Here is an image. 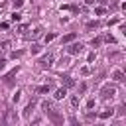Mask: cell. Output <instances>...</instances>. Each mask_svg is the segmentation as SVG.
Listing matches in <instances>:
<instances>
[{"instance_id": "6da1fadb", "label": "cell", "mask_w": 126, "mask_h": 126, "mask_svg": "<svg viewBox=\"0 0 126 126\" xmlns=\"http://www.w3.org/2000/svg\"><path fill=\"white\" fill-rule=\"evenodd\" d=\"M41 108H43V112L49 116V120H51L53 124H63V118L59 116V112L55 110V106H53L51 100H43V102H41Z\"/></svg>"}, {"instance_id": "7a4b0ae2", "label": "cell", "mask_w": 126, "mask_h": 126, "mask_svg": "<svg viewBox=\"0 0 126 126\" xmlns=\"http://www.w3.org/2000/svg\"><path fill=\"white\" fill-rule=\"evenodd\" d=\"M114 96H116V89H114V87H110V85H104V87L100 89V98L108 100V98H114Z\"/></svg>"}, {"instance_id": "3957f363", "label": "cell", "mask_w": 126, "mask_h": 126, "mask_svg": "<svg viewBox=\"0 0 126 126\" xmlns=\"http://www.w3.org/2000/svg\"><path fill=\"white\" fill-rule=\"evenodd\" d=\"M83 49H85V45H83L81 41H79V43H73V45H69V47H67V51H69L71 55H81V53H83Z\"/></svg>"}, {"instance_id": "277c9868", "label": "cell", "mask_w": 126, "mask_h": 126, "mask_svg": "<svg viewBox=\"0 0 126 126\" xmlns=\"http://www.w3.org/2000/svg\"><path fill=\"white\" fill-rule=\"evenodd\" d=\"M51 61H53V55L47 53V55H43V57L39 59V65H41L43 69H47V67H51Z\"/></svg>"}, {"instance_id": "5b68a950", "label": "cell", "mask_w": 126, "mask_h": 126, "mask_svg": "<svg viewBox=\"0 0 126 126\" xmlns=\"http://www.w3.org/2000/svg\"><path fill=\"white\" fill-rule=\"evenodd\" d=\"M10 122H18V116L14 114V112H6V116H4V124H10Z\"/></svg>"}, {"instance_id": "8992f818", "label": "cell", "mask_w": 126, "mask_h": 126, "mask_svg": "<svg viewBox=\"0 0 126 126\" xmlns=\"http://www.w3.org/2000/svg\"><path fill=\"white\" fill-rule=\"evenodd\" d=\"M112 79H114L116 83H124V81H126V79H124V73H122V71H118V69L112 73Z\"/></svg>"}, {"instance_id": "52a82bcc", "label": "cell", "mask_w": 126, "mask_h": 126, "mask_svg": "<svg viewBox=\"0 0 126 126\" xmlns=\"http://www.w3.org/2000/svg\"><path fill=\"white\" fill-rule=\"evenodd\" d=\"M65 94H67V91H65V87H61V89H57V91H55V100H61V98H65Z\"/></svg>"}, {"instance_id": "ba28073f", "label": "cell", "mask_w": 126, "mask_h": 126, "mask_svg": "<svg viewBox=\"0 0 126 126\" xmlns=\"http://www.w3.org/2000/svg\"><path fill=\"white\" fill-rule=\"evenodd\" d=\"M112 114H114V110H112V108H106V110H102V112L98 114V118H102V120H106V118H110Z\"/></svg>"}, {"instance_id": "9c48e42d", "label": "cell", "mask_w": 126, "mask_h": 126, "mask_svg": "<svg viewBox=\"0 0 126 126\" xmlns=\"http://www.w3.org/2000/svg\"><path fill=\"white\" fill-rule=\"evenodd\" d=\"M16 73H18V69H14V71H10V73H8L6 77H4V81H6V83H12V79L16 77Z\"/></svg>"}, {"instance_id": "30bf717a", "label": "cell", "mask_w": 126, "mask_h": 126, "mask_svg": "<svg viewBox=\"0 0 126 126\" xmlns=\"http://www.w3.org/2000/svg\"><path fill=\"white\" fill-rule=\"evenodd\" d=\"M8 49H10V41H2L0 43V53H6Z\"/></svg>"}, {"instance_id": "8fae6325", "label": "cell", "mask_w": 126, "mask_h": 126, "mask_svg": "<svg viewBox=\"0 0 126 126\" xmlns=\"http://www.w3.org/2000/svg\"><path fill=\"white\" fill-rule=\"evenodd\" d=\"M77 35L75 33H67V35H63V43H69V41H73Z\"/></svg>"}, {"instance_id": "7c38bea8", "label": "cell", "mask_w": 126, "mask_h": 126, "mask_svg": "<svg viewBox=\"0 0 126 126\" xmlns=\"http://www.w3.org/2000/svg\"><path fill=\"white\" fill-rule=\"evenodd\" d=\"M61 79H63L65 87H73V85H75V83H73V79H71V77H67V75H65V77H61Z\"/></svg>"}, {"instance_id": "4fadbf2b", "label": "cell", "mask_w": 126, "mask_h": 126, "mask_svg": "<svg viewBox=\"0 0 126 126\" xmlns=\"http://www.w3.org/2000/svg\"><path fill=\"white\" fill-rule=\"evenodd\" d=\"M32 110H33V102H30V104L26 106V110H24V114H26V116H30V114H32Z\"/></svg>"}, {"instance_id": "5bb4252c", "label": "cell", "mask_w": 126, "mask_h": 126, "mask_svg": "<svg viewBox=\"0 0 126 126\" xmlns=\"http://www.w3.org/2000/svg\"><path fill=\"white\" fill-rule=\"evenodd\" d=\"M98 26H100V24H98L96 20H94V22H89V24H87V28H89V30H94V28H98Z\"/></svg>"}, {"instance_id": "9a60e30c", "label": "cell", "mask_w": 126, "mask_h": 126, "mask_svg": "<svg viewBox=\"0 0 126 126\" xmlns=\"http://www.w3.org/2000/svg\"><path fill=\"white\" fill-rule=\"evenodd\" d=\"M39 51H41V45L33 43V45H32V53H39Z\"/></svg>"}, {"instance_id": "2e32d148", "label": "cell", "mask_w": 126, "mask_h": 126, "mask_svg": "<svg viewBox=\"0 0 126 126\" xmlns=\"http://www.w3.org/2000/svg\"><path fill=\"white\" fill-rule=\"evenodd\" d=\"M37 93H49V85H43V87H37Z\"/></svg>"}, {"instance_id": "e0dca14e", "label": "cell", "mask_w": 126, "mask_h": 126, "mask_svg": "<svg viewBox=\"0 0 126 126\" xmlns=\"http://www.w3.org/2000/svg\"><path fill=\"white\" fill-rule=\"evenodd\" d=\"M71 106H79V96H71Z\"/></svg>"}, {"instance_id": "ac0fdd59", "label": "cell", "mask_w": 126, "mask_h": 126, "mask_svg": "<svg viewBox=\"0 0 126 126\" xmlns=\"http://www.w3.org/2000/svg\"><path fill=\"white\" fill-rule=\"evenodd\" d=\"M43 39H45V43H47V41H51V39H55V33H47V35H45Z\"/></svg>"}, {"instance_id": "d6986e66", "label": "cell", "mask_w": 126, "mask_h": 126, "mask_svg": "<svg viewBox=\"0 0 126 126\" xmlns=\"http://www.w3.org/2000/svg\"><path fill=\"white\" fill-rule=\"evenodd\" d=\"M118 114H120V116H124V114H126V104H122V106L118 108Z\"/></svg>"}, {"instance_id": "ffe728a7", "label": "cell", "mask_w": 126, "mask_h": 126, "mask_svg": "<svg viewBox=\"0 0 126 126\" xmlns=\"http://www.w3.org/2000/svg\"><path fill=\"white\" fill-rule=\"evenodd\" d=\"M20 18H22V14H16V12L12 14V20H14V22H20Z\"/></svg>"}, {"instance_id": "44dd1931", "label": "cell", "mask_w": 126, "mask_h": 126, "mask_svg": "<svg viewBox=\"0 0 126 126\" xmlns=\"http://www.w3.org/2000/svg\"><path fill=\"white\" fill-rule=\"evenodd\" d=\"M100 41H102V39H100V37H94V39H93V45H94V47H96V45H100Z\"/></svg>"}, {"instance_id": "7402d4cb", "label": "cell", "mask_w": 126, "mask_h": 126, "mask_svg": "<svg viewBox=\"0 0 126 126\" xmlns=\"http://www.w3.org/2000/svg\"><path fill=\"white\" fill-rule=\"evenodd\" d=\"M24 4V0H14V8H20Z\"/></svg>"}, {"instance_id": "603a6c76", "label": "cell", "mask_w": 126, "mask_h": 126, "mask_svg": "<svg viewBox=\"0 0 126 126\" xmlns=\"http://www.w3.org/2000/svg\"><path fill=\"white\" fill-rule=\"evenodd\" d=\"M4 67H6V59H4V57H0V71H2Z\"/></svg>"}, {"instance_id": "cb8c5ba5", "label": "cell", "mask_w": 126, "mask_h": 126, "mask_svg": "<svg viewBox=\"0 0 126 126\" xmlns=\"http://www.w3.org/2000/svg\"><path fill=\"white\" fill-rule=\"evenodd\" d=\"M81 73H83V75H89V73H91V69H89V67H83V69H81Z\"/></svg>"}, {"instance_id": "d4e9b609", "label": "cell", "mask_w": 126, "mask_h": 126, "mask_svg": "<svg viewBox=\"0 0 126 126\" xmlns=\"http://www.w3.org/2000/svg\"><path fill=\"white\" fill-rule=\"evenodd\" d=\"M104 39H106V41H108V43H114V37H112V35H106V37H104Z\"/></svg>"}, {"instance_id": "484cf974", "label": "cell", "mask_w": 126, "mask_h": 126, "mask_svg": "<svg viewBox=\"0 0 126 126\" xmlns=\"http://www.w3.org/2000/svg\"><path fill=\"white\" fill-rule=\"evenodd\" d=\"M93 106H94V100H93V98H91V100H89V102H87V108H93Z\"/></svg>"}, {"instance_id": "4316f807", "label": "cell", "mask_w": 126, "mask_h": 126, "mask_svg": "<svg viewBox=\"0 0 126 126\" xmlns=\"http://www.w3.org/2000/svg\"><path fill=\"white\" fill-rule=\"evenodd\" d=\"M85 2H87V4H89V6H91V4H94V2H96V0H85Z\"/></svg>"}, {"instance_id": "83f0119b", "label": "cell", "mask_w": 126, "mask_h": 126, "mask_svg": "<svg viewBox=\"0 0 126 126\" xmlns=\"http://www.w3.org/2000/svg\"><path fill=\"white\" fill-rule=\"evenodd\" d=\"M98 2H100V4H106V2H108V0H98Z\"/></svg>"}]
</instances>
